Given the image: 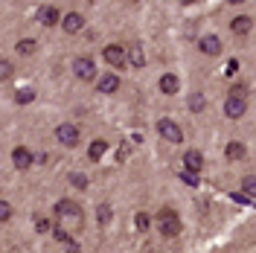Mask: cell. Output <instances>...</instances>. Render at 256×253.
<instances>
[{"mask_svg":"<svg viewBox=\"0 0 256 253\" xmlns=\"http://www.w3.org/2000/svg\"><path fill=\"white\" fill-rule=\"evenodd\" d=\"M56 218L62 224H73V227H82L84 224V212H82V206L76 201H70V198H64L56 204Z\"/></svg>","mask_w":256,"mask_h":253,"instance_id":"obj_1","label":"cell"},{"mask_svg":"<svg viewBox=\"0 0 256 253\" xmlns=\"http://www.w3.org/2000/svg\"><path fill=\"white\" fill-rule=\"evenodd\" d=\"M158 227L160 233H163V238H175L180 236V230H184V222H180V216H178L175 210H160L158 212Z\"/></svg>","mask_w":256,"mask_h":253,"instance_id":"obj_2","label":"cell"},{"mask_svg":"<svg viewBox=\"0 0 256 253\" xmlns=\"http://www.w3.org/2000/svg\"><path fill=\"white\" fill-rule=\"evenodd\" d=\"M73 73L82 82H94L96 79V62L88 58V56H79V58H73Z\"/></svg>","mask_w":256,"mask_h":253,"instance_id":"obj_3","label":"cell"},{"mask_svg":"<svg viewBox=\"0 0 256 253\" xmlns=\"http://www.w3.org/2000/svg\"><path fill=\"white\" fill-rule=\"evenodd\" d=\"M102 58L111 64V67H120V70H122V67L128 64V58H126V47H120V44H108V47L102 50Z\"/></svg>","mask_w":256,"mask_h":253,"instance_id":"obj_4","label":"cell"},{"mask_svg":"<svg viewBox=\"0 0 256 253\" xmlns=\"http://www.w3.org/2000/svg\"><path fill=\"white\" fill-rule=\"evenodd\" d=\"M56 137H58V142L62 146H79V137H82V131L76 126H70V122H64V126H58L56 128Z\"/></svg>","mask_w":256,"mask_h":253,"instance_id":"obj_5","label":"cell"},{"mask_svg":"<svg viewBox=\"0 0 256 253\" xmlns=\"http://www.w3.org/2000/svg\"><path fill=\"white\" fill-rule=\"evenodd\" d=\"M158 131H160V137H163V140H169V142H180V140H184V131H180V126H178V122H172V120H160Z\"/></svg>","mask_w":256,"mask_h":253,"instance_id":"obj_6","label":"cell"},{"mask_svg":"<svg viewBox=\"0 0 256 253\" xmlns=\"http://www.w3.org/2000/svg\"><path fill=\"white\" fill-rule=\"evenodd\" d=\"M244 111H248V102H244V96H227L224 114H227L230 120H239V116H242Z\"/></svg>","mask_w":256,"mask_h":253,"instance_id":"obj_7","label":"cell"},{"mask_svg":"<svg viewBox=\"0 0 256 253\" xmlns=\"http://www.w3.org/2000/svg\"><path fill=\"white\" fill-rule=\"evenodd\" d=\"M198 47H201V52L210 56V58L222 56V41H218V35H204V38L198 41Z\"/></svg>","mask_w":256,"mask_h":253,"instance_id":"obj_8","label":"cell"},{"mask_svg":"<svg viewBox=\"0 0 256 253\" xmlns=\"http://www.w3.org/2000/svg\"><path fill=\"white\" fill-rule=\"evenodd\" d=\"M12 163H15L18 172H26L32 166V152L30 148H24V146H18L15 152H12Z\"/></svg>","mask_w":256,"mask_h":253,"instance_id":"obj_9","label":"cell"},{"mask_svg":"<svg viewBox=\"0 0 256 253\" xmlns=\"http://www.w3.org/2000/svg\"><path fill=\"white\" fill-rule=\"evenodd\" d=\"M184 166H186L190 172H201V169H204V154H201L198 148H190V152L184 154Z\"/></svg>","mask_w":256,"mask_h":253,"instance_id":"obj_10","label":"cell"},{"mask_svg":"<svg viewBox=\"0 0 256 253\" xmlns=\"http://www.w3.org/2000/svg\"><path fill=\"white\" fill-rule=\"evenodd\" d=\"M250 30H254V20H250L248 15L233 18V24H230V32H233V35H239V38H244V35H250Z\"/></svg>","mask_w":256,"mask_h":253,"instance_id":"obj_11","label":"cell"},{"mask_svg":"<svg viewBox=\"0 0 256 253\" xmlns=\"http://www.w3.org/2000/svg\"><path fill=\"white\" fill-rule=\"evenodd\" d=\"M62 26H64V32H67V35H76V32L84 30V18L76 15V12H70V15L62 20Z\"/></svg>","mask_w":256,"mask_h":253,"instance_id":"obj_12","label":"cell"},{"mask_svg":"<svg viewBox=\"0 0 256 253\" xmlns=\"http://www.w3.org/2000/svg\"><path fill=\"white\" fill-rule=\"evenodd\" d=\"M116 88H120V79H116L114 73H105V76L96 79V90H99V94H114Z\"/></svg>","mask_w":256,"mask_h":253,"instance_id":"obj_13","label":"cell"},{"mask_svg":"<svg viewBox=\"0 0 256 253\" xmlns=\"http://www.w3.org/2000/svg\"><path fill=\"white\" fill-rule=\"evenodd\" d=\"M160 90H163L166 96H175L178 90H180V79H178V76H172V73L160 76Z\"/></svg>","mask_w":256,"mask_h":253,"instance_id":"obj_14","label":"cell"},{"mask_svg":"<svg viewBox=\"0 0 256 253\" xmlns=\"http://www.w3.org/2000/svg\"><path fill=\"white\" fill-rule=\"evenodd\" d=\"M38 20H41L44 26H56V24H58V9H56V6H41V9H38Z\"/></svg>","mask_w":256,"mask_h":253,"instance_id":"obj_15","label":"cell"},{"mask_svg":"<svg viewBox=\"0 0 256 253\" xmlns=\"http://www.w3.org/2000/svg\"><path fill=\"white\" fill-rule=\"evenodd\" d=\"M126 58L128 64H134V67H143L146 58H143V50H140V44H131V47L126 50Z\"/></svg>","mask_w":256,"mask_h":253,"instance_id":"obj_16","label":"cell"},{"mask_svg":"<svg viewBox=\"0 0 256 253\" xmlns=\"http://www.w3.org/2000/svg\"><path fill=\"white\" fill-rule=\"evenodd\" d=\"M244 152H248L244 142H227V152H224V154H227V160H242Z\"/></svg>","mask_w":256,"mask_h":253,"instance_id":"obj_17","label":"cell"},{"mask_svg":"<svg viewBox=\"0 0 256 253\" xmlns=\"http://www.w3.org/2000/svg\"><path fill=\"white\" fill-rule=\"evenodd\" d=\"M105 152H108V142H105V140H94V142H90V148H88V158L99 160Z\"/></svg>","mask_w":256,"mask_h":253,"instance_id":"obj_18","label":"cell"},{"mask_svg":"<svg viewBox=\"0 0 256 253\" xmlns=\"http://www.w3.org/2000/svg\"><path fill=\"white\" fill-rule=\"evenodd\" d=\"M15 50H18V56H32V52L38 50V44H35L32 38H24V41H18L15 44Z\"/></svg>","mask_w":256,"mask_h":253,"instance_id":"obj_19","label":"cell"},{"mask_svg":"<svg viewBox=\"0 0 256 253\" xmlns=\"http://www.w3.org/2000/svg\"><path fill=\"white\" fill-rule=\"evenodd\" d=\"M12 73H15V64L6 62V58H0V82H9Z\"/></svg>","mask_w":256,"mask_h":253,"instance_id":"obj_20","label":"cell"},{"mask_svg":"<svg viewBox=\"0 0 256 253\" xmlns=\"http://www.w3.org/2000/svg\"><path fill=\"white\" fill-rule=\"evenodd\" d=\"M96 218H99V224H108V222H111V206L99 204V206H96Z\"/></svg>","mask_w":256,"mask_h":253,"instance_id":"obj_21","label":"cell"},{"mask_svg":"<svg viewBox=\"0 0 256 253\" xmlns=\"http://www.w3.org/2000/svg\"><path fill=\"white\" fill-rule=\"evenodd\" d=\"M190 108L195 114H201V111H204V96H201V94H192L190 96Z\"/></svg>","mask_w":256,"mask_h":253,"instance_id":"obj_22","label":"cell"},{"mask_svg":"<svg viewBox=\"0 0 256 253\" xmlns=\"http://www.w3.org/2000/svg\"><path fill=\"white\" fill-rule=\"evenodd\" d=\"M134 224H137V230H140V233H146V230H148V224H152V218H148L146 212H137V218H134Z\"/></svg>","mask_w":256,"mask_h":253,"instance_id":"obj_23","label":"cell"},{"mask_svg":"<svg viewBox=\"0 0 256 253\" xmlns=\"http://www.w3.org/2000/svg\"><path fill=\"white\" fill-rule=\"evenodd\" d=\"M32 99H35V90H18V94H15L18 105H26V102H32Z\"/></svg>","mask_w":256,"mask_h":253,"instance_id":"obj_24","label":"cell"},{"mask_svg":"<svg viewBox=\"0 0 256 253\" xmlns=\"http://www.w3.org/2000/svg\"><path fill=\"white\" fill-rule=\"evenodd\" d=\"M242 186H244V195H248V198H256V180L250 178V174L244 178V184H242Z\"/></svg>","mask_w":256,"mask_h":253,"instance_id":"obj_25","label":"cell"},{"mask_svg":"<svg viewBox=\"0 0 256 253\" xmlns=\"http://www.w3.org/2000/svg\"><path fill=\"white\" fill-rule=\"evenodd\" d=\"M70 186H76V190H88V178H84V174H70Z\"/></svg>","mask_w":256,"mask_h":253,"instance_id":"obj_26","label":"cell"},{"mask_svg":"<svg viewBox=\"0 0 256 253\" xmlns=\"http://www.w3.org/2000/svg\"><path fill=\"white\" fill-rule=\"evenodd\" d=\"M9 218H12V204L0 201V222H9Z\"/></svg>","mask_w":256,"mask_h":253,"instance_id":"obj_27","label":"cell"},{"mask_svg":"<svg viewBox=\"0 0 256 253\" xmlns=\"http://www.w3.org/2000/svg\"><path fill=\"white\" fill-rule=\"evenodd\" d=\"M180 178H184V184H190V186H198V178H195V172H190V169L180 174Z\"/></svg>","mask_w":256,"mask_h":253,"instance_id":"obj_28","label":"cell"},{"mask_svg":"<svg viewBox=\"0 0 256 253\" xmlns=\"http://www.w3.org/2000/svg\"><path fill=\"white\" fill-rule=\"evenodd\" d=\"M35 230L38 233H50V222L47 218H35Z\"/></svg>","mask_w":256,"mask_h":253,"instance_id":"obj_29","label":"cell"},{"mask_svg":"<svg viewBox=\"0 0 256 253\" xmlns=\"http://www.w3.org/2000/svg\"><path fill=\"white\" fill-rule=\"evenodd\" d=\"M52 236L58 238V242H64V244H67V242H70V236H67V233H64L62 227H52Z\"/></svg>","mask_w":256,"mask_h":253,"instance_id":"obj_30","label":"cell"},{"mask_svg":"<svg viewBox=\"0 0 256 253\" xmlns=\"http://www.w3.org/2000/svg\"><path fill=\"white\" fill-rule=\"evenodd\" d=\"M230 96H248V88L244 84H233L230 88Z\"/></svg>","mask_w":256,"mask_h":253,"instance_id":"obj_31","label":"cell"},{"mask_svg":"<svg viewBox=\"0 0 256 253\" xmlns=\"http://www.w3.org/2000/svg\"><path fill=\"white\" fill-rule=\"evenodd\" d=\"M230 3H242V0H230Z\"/></svg>","mask_w":256,"mask_h":253,"instance_id":"obj_32","label":"cell"},{"mask_svg":"<svg viewBox=\"0 0 256 253\" xmlns=\"http://www.w3.org/2000/svg\"><path fill=\"white\" fill-rule=\"evenodd\" d=\"M180 3H192V0H180Z\"/></svg>","mask_w":256,"mask_h":253,"instance_id":"obj_33","label":"cell"},{"mask_svg":"<svg viewBox=\"0 0 256 253\" xmlns=\"http://www.w3.org/2000/svg\"><path fill=\"white\" fill-rule=\"evenodd\" d=\"M131 3H137V0H131Z\"/></svg>","mask_w":256,"mask_h":253,"instance_id":"obj_34","label":"cell"}]
</instances>
